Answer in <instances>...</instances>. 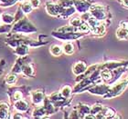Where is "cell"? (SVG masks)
<instances>
[{
	"label": "cell",
	"mask_w": 128,
	"mask_h": 119,
	"mask_svg": "<svg viewBox=\"0 0 128 119\" xmlns=\"http://www.w3.org/2000/svg\"><path fill=\"white\" fill-rule=\"evenodd\" d=\"M127 85H128L127 80L126 79L121 80L120 82H117L116 84H114V85H111V87L108 90V92L102 97L105 98V99L116 97L118 95H120L127 88Z\"/></svg>",
	"instance_id": "1"
},
{
	"label": "cell",
	"mask_w": 128,
	"mask_h": 119,
	"mask_svg": "<svg viewBox=\"0 0 128 119\" xmlns=\"http://www.w3.org/2000/svg\"><path fill=\"white\" fill-rule=\"evenodd\" d=\"M89 10H90L92 16H94V18H96L99 21L104 22V20L107 19L108 13H107L106 7L104 5H101V4H94V5H92Z\"/></svg>",
	"instance_id": "2"
},
{
	"label": "cell",
	"mask_w": 128,
	"mask_h": 119,
	"mask_svg": "<svg viewBox=\"0 0 128 119\" xmlns=\"http://www.w3.org/2000/svg\"><path fill=\"white\" fill-rule=\"evenodd\" d=\"M110 87H111V85L105 82V84H95V85L90 86L88 88V90L91 94L104 96L108 92V90L110 89Z\"/></svg>",
	"instance_id": "3"
},
{
	"label": "cell",
	"mask_w": 128,
	"mask_h": 119,
	"mask_svg": "<svg viewBox=\"0 0 128 119\" xmlns=\"http://www.w3.org/2000/svg\"><path fill=\"white\" fill-rule=\"evenodd\" d=\"M52 36L55 37L56 38L62 40H66V41H70V40L78 39L83 36L82 33H79V32H69V33H60V32H53Z\"/></svg>",
	"instance_id": "4"
},
{
	"label": "cell",
	"mask_w": 128,
	"mask_h": 119,
	"mask_svg": "<svg viewBox=\"0 0 128 119\" xmlns=\"http://www.w3.org/2000/svg\"><path fill=\"white\" fill-rule=\"evenodd\" d=\"M73 5L78 12L85 13V12H88L92 4L88 0H73Z\"/></svg>",
	"instance_id": "5"
},
{
	"label": "cell",
	"mask_w": 128,
	"mask_h": 119,
	"mask_svg": "<svg viewBox=\"0 0 128 119\" xmlns=\"http://www.w3.org/2000/svg\"><path fill=\"white\" fill-rule=\"evenodd\" d=\"M124 66H128V61H108L104 64H101V69L107 68L112 71L118 67Z\"/></svg>",
	"instance_id": "6"
},
{
	"label": "cell",
	"mask_w": 128,
	"mask_h": 119,
	"mask_svg": "<svg viewBox=\"0 0 128 119\" xmlns=\"http://www.w3.org/2000/svg\"><path fill=\"white\" fill-rule=\"evenodd\" d=\"M46 10L50 16L59 17L60 10H62V6L59 4H56V3L47 2L46 3Z\"/></svg>",
	"instance_id": "7"
},
{
	"label": "cell",
	"mask_w": 128,
	"mask_h": 119,
	"mask_svg": "<svg viewBox=\"0 0 128 119\" xmlns=\"http://www.w3.org/2000/svg\"><path fill=\"white\" fill-rule=\"evenodd\" d=\"M31 98H32V102L34 105L36 106H38L40 104L43 103V101L45 99L44 97V94H43L42 91L40 90H36V91H33L31 93Z\"/></svg>",
	"instance_id": "8"
},
{
	"label": "cell",
	"mask_w": 128,
	"mask_h": 119,
	"mask_svg": "<svg viewBox=\"0 0 128 119\" xmlns=\"http://www.w3.org/2000/svg\"><path fill=\"white\" fill-rule=\"evenodd\" d=\"M87 69V65L84 62L79 61L77 63H75V65L72 67V72L75 76H80V75L83 74Z\"/></svg>",
	"instance_id": "9"
},
{
	"label": "cell",
	"mask_w": 128,
	"mask_h": 119,
	"mask_svg": "<svg viewBox=\"0 0 128 119\" xmlns=\"http://www.w3.org/2000/svg\"><path fill=\"white\" fill-rule=\"evenodd\" d=\"M76 109H77L78 113L80 115V117H82V118H84L86 115L91 113V106H88V105H85V104H79Z\"/></svg>",
	"instance_id": "10"
},
{
	"label": "cell",
	"mask_w": 128,
	"mask_h": 119,
	"mask_svg": "<svg viewBox=\"0 0 128 119\" xmlns=\"http://www.w3.org/2000/svg\"><path fill=\"white\" fill-rule=\"evenodd\" d=\"M100 77L102 81L106 83H109V81L112 77V71L107 68H102L100 71Z\"/></svg>",
	"instance_id": "11"
},
{
	"label": "cell",
	"mask_w": 128,
	"mask_h": 119,
	"mask_svg": "<svg viewBox=\"0 0 128 119\" xmlns=\"http://www.w3.org/2000/svg\"><path fill=\"white\" fill-rule=\"evenodd\" d=\"M14 107L19 112H25L28 108V104L27 103V101L23 100V99H20V100H18V101H16Z\"/></svg>",
	"instance_id": "12"
},
{
	"label": "cell",
	"mask_w": 128,
	"mask_h": 119,
	"mask_svg": "<svg viewBox=\"0 0 128 119\" xmlns=\"http://www.w3.org/2000/svg\"><path fill=\"white\" fill-rule=\"evenodd\" d=\"M62 50H63V52L66 55H72V54L74 53V45H73V44L70 42H65L62 45Z\"/></svg>",
	"instance_id": "13"
},
{
	"label": "cell",
	"mask_w": 128,
	"mask_h": 119,
	"mask_svg": "<svg viewBox=\"0 0 128 119\" xmlns=\"http://www.w3.org/2000/svg\"><path fill=\"white\" fill-rule=\"evenodd\" d=\"M116 37L120 40L128 39V30L119 27V28L116 30Z\"/></svg>",
	"instance_id": "14"
},
{
	"label": "cell",
	"mask_w": 128,
	"mask_h": 119,
	"mask_svg": "<svg viewBox=\"0 0 128 119\" xmlns=\"http://www.w3.org/2000/svg\"><path fill=\"white\" fill-rule=\"evenodd\" d=\"M50 52L51 53V55H53L55 56H59L63 53L62 50V46L59 45H52L50 48Z\"/></svg>",
	"instance_id": "15"
},
{
	"label": "cell",
	"mask_w": 128,
	"mask_h": 119,
	"mask_svg": "<svg viewBox=\"0 0 128 119\" xmlns=\"http://www.w3.org/2000/svg\"><path fill=\"white\" fill-rule=\"evenodd\" d=\"M22 73L26 77H32L34 75V70L30 64H26L22 66Z\"/></svg>",
	"instance_id": "16"
},
{
	"label": "cell",
	"mask_w": 128,
	"mask_h": 119,
	"mask_svg": "<svg viewBox=\"0 0 128 119\" xmlns=\"http://www.w3.org/2000/svg\"><path fill=\"white\" fill-rule=\"evenodd\" d=\"M16 53L18 54V55H19V56H26V55L28 53V45H26L25 44L20 45L18 47L16 48Z\"/></svg>",
	"instance_id": "17"
},
{
	"label": "cell",
	"mask_w": 128,
	"mask_h": 119,
	"mask_svg": "<svg viewBox=\"0 0 128 119\" xmlns=\"http://www.w3.org/2000/svg\"><path fill=\"white\" fill-rule=\"evenodd\" d=\"M72 89L70 85H64L63 87L62 88V90H60V94L65 98H69L70 96V95H72Z\"/></svg>",
	"instance_id": "18"
},
{
	"label": "cell",
	"mask_w": 128,
	"mask_h": 119,
	"mask_svg": "<svg viewBox=\"0 0 128 119\" xmlns=\"http://www.w3.org/2000/svg\"><path fill=\"white\" fill-rule=\"evenodd\" d=\"M20 8H21L22 11H23L24 13L28 14L32 11V9H33V6H32V5L30 4V1H25L24 3H22V4H21V7H20Z\"/></svg>",
	"instance_id": "19"
},
{
	"label": "cell",
	"mask_w": 128,
	"mask_h": 119,
	"mask_svg": "<svg viewBox=\"0 0 128 119\" xmlns=\"http://www.w3.org/2000/svg\"><path fill=\"white\" fill-rule=\"evenodd\" d=\"M104 106H102V104H95L91 107V114H92L94 116H96L99 112H101L104 109Z\"/></svg>",
	"instance_id": "20"
},
{
	"label": "cell",
	"mask_w": 128,
	"mask_h": 119,
	"mask_svg": "<svg viewBox=\"0 0 128 119\" xmlns=\"http://www.w3.org/2000/svg\"><path fill=\"white\" fill-rule=\"evenodd\" d=\"M2 20L5 22L6 24H10L15 20V16H12L11 14L5 13L2 15Z\"/></svg>",
	"instance_id": "21"
},
{
	"label": "cell",
	"mask_w": 128,
	"mask_h": 119,
	"mask_svg": "<svg viewBox=\"0 0 128 119\" xmlns=\"http://www.w3.org/2000/svg\"><path fill=\"white\" fill-rule=\"evenodd\" d=\"M82 20L80 17H78V16H74V17H72L70 20V25L74 27H78L82 23Z\"/></svg>",
	"instance_id": "22"
},
{
	"label": "cell",
	"mask_w": 128,
	"mask_h": 119,
	"mask_svg": "<svg viewBox=\"0 0 128 119\" xmlns=\"http://www.w3.org/2000/svg\"><path fill=\"white\" fill-rule=\"evenodd\" d=\"M16 81V76L15 74H9L6 77V82L8 85H13Z\"/></svg>",
	"instance_id": "23"
},
{
	"label": "cell",
	"mask_w": 128,
	"mask_h": 119,
	"mask_svg": "<svg viewBox=\"0 0 128 119\" xmlns=\"http://www.w3.org/2000/svg\"><path fill=\"white\" fill-rule=\"evenodd\" d=\"M13 97H14V101H15V102L20 100V99H22V93L19 92V91H16V92H15V94H14Z\"/></svg>",
	"instance_id": "24"
},
{
	"label": "cell",
	"mask_w": 128,
	"mask_h": 119,
	"mask_svg": "<svg viewBox=\"0 0 128 119\" xmlns=\"http://www.w3.org/2000/svg\"><path fill=\"white\" fill-rule=\"evenodd\" d=\"M30 4L32 5L33 8H38L40 7V0H30Z\"/></svg>",
	"instance_id": "25"
},
{
	"label": "cell",
	"mask_w": 128,
	"mask_h": 119,
	"mask_svg": "<svg viewBox=\"0 0 128 119\" xmlns=\"http://www.w3.org/2000/svg\"><path fill=\"white\" fill-rule=\"evenodd\" d=\"M119 26H120V27H123V28H124V29L128 30V22L127 21H122Z\"/></svg>",
	"instance_id": "26"
},
{
	"label": "cell",
	"mask_w": 128,
	"mask_h": 119,
	"mask_svg": "<svg viewBox=\"0 0 128 119\" xmlns=\"http://www.w3.org/2000/svg\"><path fill=\"white\" fill-rule=\"evenodd\" d=\"M120 2L122 3V5L126 7H128V0H120Z\"/></svg>",
	"instance_id": "27"
},
{
	"label": "cell",
	"mask_w": 128,
	"mask_h": 119,
	"mask_svg": "<svg viewBox=\"0 0 128 119\" xmlns=\"http://www.w3.org/2000/svg\"><path fill=\"white\" fill-rule=\"evenodd\" d=\"M0 1H1V2H3V3H6L8 0H0Z\"/></svg>",
	"instance_id": "28"
},
{
	"label": "cell",
	"mask_w": 128,
	"mask_h": 119,
	"mask_svg": "<svg viewBox=\"0 0 128 119\" xmlns=\"http://www.w3.org/2000/svg\"><path fill=\"white\" fill-rule=\"evenodd\" d=\"M126 80H127V82H128V77H127V78H126Z\"/></svg>",
	"instance_id": "29"
},
{
	"label": "cell",
	"mask_w": 128,
	"mask_h": 119,
	"mask_svg": "<svg viewBox=\"0 0 128 119\" xmlns=\"http://www.w3.org/2000/svg\"><path fill=\"white\" fill-rule=\"evenodd\" d=\"M18 1H23V0H18Z\"/></svg>",
	"instance_id": "30"
},
{
	"label": "cell",
	"mask_w": 128,
	"mask_h": 119,
	"mask_svg": "<svg viewBox=\"0 0 128 119\" xmlns=\"http://www.w3.org/2000/svg\"><path fill=\"white\" fill-rule=\"evenodd\" d=\"M0 2H1V1H0Z\"/></svg>",
	"instance_id": "31"
}]
</instances>
